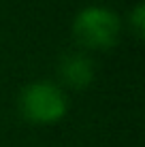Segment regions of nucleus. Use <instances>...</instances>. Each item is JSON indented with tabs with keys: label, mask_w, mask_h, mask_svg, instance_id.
Segmentation results:
<instances>
[{
	"label": "nucleus",
	"mask_w": 145,
	"mask_h": 147,
	"mask_svg": "<svg viewBox=\"0 0 145 147\" xmlns=\"http://www.w3.org/2000/svg\"><path fill=\"white\" fill-rule=\"evenodd\" d=\"M17 107L19 113L32 124H56L66 115L68 98L60 83L38 79L22 88Z\"/></svg>",
	"instance_id": "1"
},
{
	"label": "nucleus",
	"mask_w": 145,
	"mask_h": 147,
	"mask_svg": "<svg viewBox=\"0 0 145 147\" xmlns=\"http://www.w3.org/2000/svg\"><path fill=\"white\" fill-rule=\"evenodd\" d=\"M122 32V19L115 11L103 4H88L73 19V36L90 49L113 47Z\"/></svg>",
	"instance_id": "2"
},
{
	"label": "nucleus",
	"mask_w": 145,
	"mask_h": 147,
	"mask_svg": "<svg viewBox=\"0 0 145 147\" xmlns=\"http://www.w3.org/2000/svg\"><path fill=\"white\" fill-rule=\"evenodd\" d=\"M58 75L64 85L73 90H83L94 81V62L86 53L71 51L58 62Z\"/></svg>",
	"instance_id": "3"
},
{
	"label": "nucleus",
	"mask_w": 145,
	"mask_h": 147,
	"mask_svg": "<svg viewBox=\"0 0 145 147\" xmlns=\"http://www.w3.org/2000/svg\"><path fill=\"white\" fill-rule=\"evenodd\" d=\"M130 26L134 28V32L139 36H143V26H145V9H143V2H137L130 11V17H128Z\"/></svg>",
	"instance_id": "4"
}]
</instances>
